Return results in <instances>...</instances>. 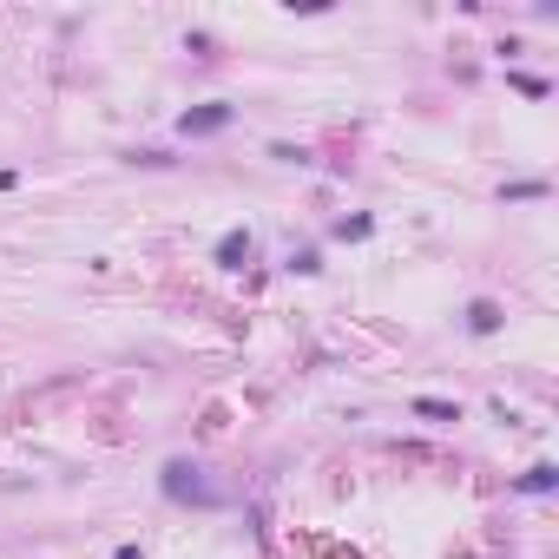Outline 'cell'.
I'll return each instance as SVG.
<instances>
[{"label": "cell", "mask_w": 559, "mask_h": 559, "mask_svg": "<svg viewBox=\"0 0 559 559\" xmlns=\"http://www.w3.org/2000/svg\"><path fill=\"white\" fill-rule=\"evenodd\" d=\"M165 494L178 500V507H217V487L198 461H165Z\"/></svg>", "instance_id": "cell-1"}, {"label": "cell", "mask_w": 559, "mask_h": 559, "mask_svg": "<svg viewBox=\"0 0 559 559\" xmlns=\"http://www.w3.org/2000/svg\"><path fill=\"white\" fill-rule=\"evenodd\" d=\"M500 198H546V185H540V178H526V185H507Z\"/></svg>", "instance_id": "cell-7"}, {"label": "cell", "mask_w": 559, "mask_h": 559, "mask_svg": "<svg viewBox=\"0 0 559 559\" xmlns=\"http://www.w3.org/2000/svg\"><path fill=\"white\" fill-rule=\"evenodd\" d=\"M217 264H224V270H244V264H250V231H224V237H217Z\"/></svg>", "instance_id": "cell-3"}, {"label": "cell", "mask_w": 559, "mask_h": 559, "mask_svg": "<svg viewBox=\"0 0 559 559\" xmlns=\"http://www.w3.org/2000/svg\"><path fill=\"white\" fill-rule=\"evenodd\" d=\"M119 559H145V553H138V546H119Z\"/></svg>", "instance_id": "cell-9"}, {"label": "cell", "mask_w": 559, "mask_h": 559, "mask_svg": "<svg viewBox=\"0 0 559 559\" xmlns=\"http://www.w3.org/2000/svg\"><path fill=\"white\" fill-rule=\"evenodd\" d=\"M514 86H520L526 99H546V79H534V73H514Z\"/></svg>", "instance_id": "cell-8"}, {"label": "cell", "mask_w": 559, "mask_h": 559, "mask_svg": "<svg viewBox=\"0 0 559 559\" xmlns=\"http://www.w3.org/2000/svg\"><path fill=\"white\" fill-rule=\"evenodd\" d=\"M553 481H559V467H553V461H540V467H526V481H520V487H526V494H546Z\"/></svg>", "instance_id": "cell-6"}, {"label": "cell", "mask_w": 559, "mask_h": 559, "mask_svg": "<svg viewBox=\"0 0 559 559\" xmlns=\"http://www.w3.org/2000/svg\"><path fill=\"white\" fill-rule=\"evenodd\" d=\"M408 408L422 414V422H441V428H447V422H461V402H434V395H414Z\"/></svg>", "instance_id": "cell-4"}, {"label": "cell", "mask_w": 559, "mask_h": 559, "mask_svg": "<svg viewBox=\"0 0 559 559\" xmlns=\"http://www.w3.org/2000/svg\"><path fill=\"white\" fill-rule=\"evenodd\" d=\"M467 329H474V335H494V329H500V303H487V296H481V303L467 310Z\"/></svg>", "instance_id": "cell-5"}, {"label": "cell", "mask_w": 559, "mask_h": 559, "mask_svg": "<svg viewBox=\"0 0 559 559\" xmlns=\"http://www.w3.org/2000/svg\"><path fill=\"white\" fill-rule=\"evenodd\" d=\"M224 125H231V105H191L185 119H178L185 138H205V132H224Z\"/></svg>", "instance_id": "cell-2"}]
</instances>
